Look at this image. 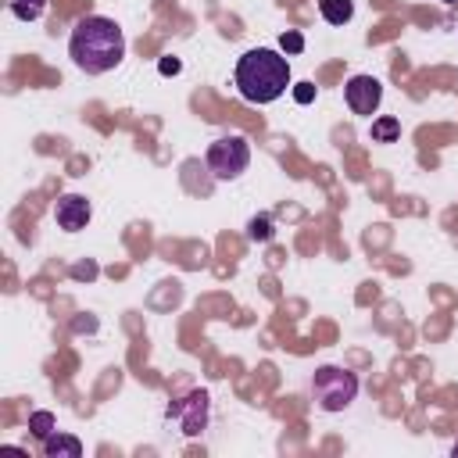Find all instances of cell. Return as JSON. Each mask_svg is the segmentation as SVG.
Wrapping results in <instances>:
<instances>
[{"label":"cell","mask_w":458,"mask_h":458,"mask_svg":"<svg viewBox=\"0 0 458 458\" xmlns=\"http://www.w3.org/2000/svg\"><path fill=\"white\" fill-rule=\"evenodd\" d=\"M397 136H401V122H397L394 114L372 118V140H376V143H394Z\"/></svg>","instance_id":"10"},{"label":"cell","mask_w":458,"mask_h":458,"mask_svg":"<svg viewBox=\"0 0 458 458\" xmlns=\"http://www.w3.org/2000/svg\"><path fill=\"white\" fill-rule=\"evenodd\" d=\"M247 165H250V147H247L243 136H222V140H215V143L208 147V168H211V175L222 179V182L243 175Z\"/></svg>","instance_id":"4"},{"label":"cell","mask_w":458,"mask_h":458,"mask_svg":"<svg viewBox=\"0 0 458 458\" xmlns=\"http://www.w3.org/2000/svg\"><path fill=\"white\" fill-rule=\"evenodd\" d=\"M247 236H250L254 243H265V240H272V218H268V215H258V218H250V225H247Z\"/></svg>","instance_id":"13"},{"label":"cell","mask_w":458,"mask_h":458,"mask_svg":"<svg viewBox=\"0 0 458 458\" xmlns=\"http://www.w3.org/2000/svg\"><path fill=\"white\" fill-rule=\"evenodd\" d=\"M47 0H11V14L21 18V21H36L43 14Z\"/></svg>","instance_id":"11"},{"label":"cell","mask_w":458,"mask_h":458,"mask_svg":"<svg viewBox=\"0 0 458 458\" xmlns=\"http://www.w3.org/2000/svg\"><path fill=\"white\" fill-rule=\"evenodd\" d=\"M168 415H175V419H179V426H182V433H186V437L200 433V429H204V422H208V394H204V390L186 394V397H182V404H175Z\"/></svg>","instance_id":"7"},{"label":"cell","mask_w":458,"mask_h":458,"mask_svg":"<svg viewBox=\"0 0 458 458\" xmlns=\"http://www.w3.org/2000/svg\"><path fill=\"white\" fill-rule=\"evenodd\" d=\"M311 97H315V86H311V82H297V89H293V100H297V104H308Z\"/></svg>","instance_id":"15"},{"label":"cell","mask_w":458,"mask_h":458,"mask_svg":"<svg viewBox=\"0 0 458 458\" xmlns=\"http://www.w3.org/2000/svg\"><path fill=\"white\" fill-rule=\"evenodd\" d=\"M43 454H47V458H79V454H82V444H79V437H72V433H50V437L43 440Z\"/></svg>","instance_id":"8"},{"label":"cell","mask_w":458,"mask_h":458,"mask_svg":"<svg viewBox=\"0 0 458 458\" xmlns=\"http://www.w3.org/2000/svg\"><path fill=\"white\" fill-rule=\"evenodd\" d=\"M89 215H93V208H89V200L79 197V193H64V197H57V204H54V218H57V225H61L64 233L86 229Z\"/></svg>","instance_id":"6"},{"label":"cell","mask_w":458,"mask_h":458,"mask_svg":"<svg viewBox=\"0 0 458 458\" xmlns=\"http://www.w3.org/2000/svg\"><path fill=\"white\" fill-rule=\"evenodd\" d=\"M29 429H32V437H36V440H47V437L54 433V415H50V411H32Z\"/></svg>","instance_id":"12"},{"label":"cell","mask_w":458,"mask_h":458,"mask_svg":"<svg viewBox=\"0 0 458 458\" xmlns=\"http://www.w3.org/2000/svg\"><path fill=\"white\" fill-rule=\"evenodd\" d=\"M279 47H283L286 54H301V50H304V36H301V32H283Z\"/></svg>","instance_id":"14"},{"label":"cell","mask_w":458,"mask_h":458,"mask_svg":"<svg viewBox=\"0 0 458 458\" xmlns=\"http://www.w3.org/2000/svg\"><path fill=\"white\" fill-rule=\"evenodd\" d=\"M318 11L329 25H347L354 18V4L351 0H318Z\"/></svg>","instance_id":"9"},{"label":"cell","mask_w":458,"mask_h":458,"mask_svg":"<svg viewBox=\"0 0 458 458\" xmlns=\"http://www.w3.org/2000/svg\"><path fill=\"white\" fill-rule=\"evenodd\" d=\"M68 54H72V61L86 75H104V72H111V68L122 64V57H125V36H122V29L111 18L89 14V18H82L72 29Z\"/></svg>","instance_id":"1"},{"label":"cell","mask_w":458,"mask_h":458,"mask_svg":"<svg viewBox=\"0 0 458 458\" xmlns=\"http://www.w3.org/2000/svg\"><path fill=\"white\" fill-rule=\"evenodd\" d=\"M454 454H458V444H454Z\"/></svg>","instance_id":"17"},{"label":"cell","mask_w":458,"mask_h":458,"mask_svg":"<svg viewBox=\"0 0 458 458\" xmlns=\"http://www.w3.org/2000/svg\"><path fill=\"white\" fill-rule=\"evenodd\" d=\"M311 394L322 411H344L358 397V376L340 365H322L311 376Z\"/></svg>","instance_id":"3"},{"label":"cell","mask_w":458,"mask_h":458,"mask_svg":"<svg viewBox=\"0 0 458 458\" xmlns=\"http://www.w3.org/2000/svg\"><path fill=\"white\" fill-rule=\"evenodd\" d=\"M344 97H347V107L354 114H369L372 118L376 107H379V100H383V86L372 75H351L347 86H344Z\"/></svg>","instance_id":"5"},{"label":"cell","mask_w":458,"mask_h":458,"mask_svg":"<svg viewBox=\"0 0 458 458\" xmlns=\"http://www.w3.org/2000/svg\"><path fill=\"white\" fill-rule=\"evenodd\" d=\"M161 72H165V75H175V72H179V61H175V57H165V61H161Z\"/></svg>","instance_id":"16"},{"label":"cell","mask_w":458,"mask_h":458,"mask_svg":"<svg viewBox=\"0 0 458 458\" xmlns=\"http://www.w3.org/2000/svg\"><path fill=\"white\" fill-rule=\"evenodd\" d=\"M233 82H236V89H240L243 100H250V104H272L290 86V61L279 50H268V47L247 50L236 61Z\"/></svg>","instance_id":"2"}]
</instances>
